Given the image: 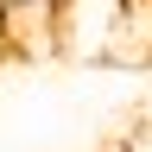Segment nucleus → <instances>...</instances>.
I'll return each mask as SVG.
<instances>
[{
	"mask_svg": "<svg viewBox=\"0 0 152 152\" xmlns=\"http://www.w3.org/2000/svg\"><path fill=\"white\" fill-rule=\"evenodd\" d=\"M7 57H13V45H7V19H0V64H7Z\"/></svg>",
	"mask_w": 152,
	"mask_h": 152,
	"instance_id": "obj_5",
	"label": "nucleus"
},
{
	"mask_svg": "<svg viewBox=\"0 0 152 152\" xmlns=\"http://www.w3.org/2000/svg\"><path fill=\"white\" fill-rule=\"evenodd\" d=\"M146 7H152V0H146Z\"/></svg>",
	"mask_w": 152,
	"mask_h": 152,
	"instance_id": "obj_6",
	"label": "nucleus"
},
{
	"mask_svg": "<svg viewBox=\"0 0 152 152\" xmlns=\"http://www.w3.org/2000/svg\"><path fill=\"white\" fill-rule=\"evenodd\" d=\"M57 7H64V0H0L13 57H45V51H57Z\"/></svg>",
	"mask_w": 152,
	"mask_h": 152,
	"instance_id": "obj_2",
	"label": "nucleus"
},
{
	"mask_svg": "<svg viewBox=\"0 0 152 152\" xmlns=\"http://www.w3.org/2000/svg\"><path fill=\"white\" fill-rule=\"evenodd\" d=\"M121 152H152V121L133 127V133H121Z\"/></svg>",
	"mask_w": 152,
	"mask_h": 152,
	"instance_id": "obj_4",
	"label": "nucleus"
},
{
	"mask_svg": "<svg viewBox=\"0 0 152 152\" xmlns=\"http://www.w3.org/2000/svg\"><path fill=\"white\" fill-rule=\"evenodd\" d=\"M108 64H152V7L146 0L127 7L121 32H114V45H108Z\"/></svg>",
	"mask_w": 152,
	"mask_h": 152,
	"instance_id": "obj_3",
	"label": "nucleus"
},
{
	"mask_svg": "<svg viewBox=\"0 0 152 152\" xmlns=\"http://www.w3.org/2000/svg\"><path fill=\"white\" fill-rule=\"evenodd\" d=\"M133 0H64L57 7V51L83 57V64H108V45L121 32Z\"/></svg>",
	"mask_w": 152,
	"mask_h": 152,
	"instance_id": "obj_1",
	"label": "nucleus"
}]
</instances>
